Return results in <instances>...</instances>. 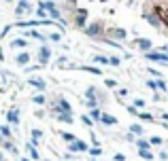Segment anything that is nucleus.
<instances>
[{
  "mask_svg": "<svg viewBox=\"0 0 168 161\" xmlns=\"http://www.w3.org/2000/svg\"><path fill=\"white\" fill-rule=\"evenodd\" d=\"M41 4L47 9V13H49V17H51L53 21H58L62 28H66V19L62 17V11L58 9V4H55L53 0H45V2H41Z\"/></svg>",
  "mask_w": 168,
  "mask_h": 161,
  "instance_id": "1",
  "label": "nucleus"
},
{
  "mask_svg": "<svg viewBox=\"0 0 168 161\" xmlns=\"http://www.w3.org/2000/svg\"><path fill=\"white\" fill-rule=\"evenodd\" d=\"M85 34L89 36V38H102L104 36V23L102 21H94V23H87L85 26Z\"/></svg>",
  "mask_w": 168,
  "mask_h": 161,
  "instance_id": "2",
  "label": "nucleus"
},
{
  "mask_svg": "<svg viewBox=\"0 0 168 161\" xmlns=\"http://www.w3.org/2000/svg\"><path fill=\"white\" fill-rule=\"evenodd\" d=\"M49 59H51V49H49L47 45H43L41 49L36 51V64L43 68V66H47V64H49Z\"/></svg>",
  "mask_w": 168,
  "mask_h": 161,
  "instance_id": "3",
  "label": "nucleus"
},
{
  "mask_svg": "<svg viewBox=\"0 0 168 161\" xmlns=\"http://www.w3.org/2000/svg\"><path fill=\"white\" fill-rule=\"evenodd\" d=\"M104 36L117 42V40H126L128 38V32L124 30V28H111V30H106V32H104Z\"/></svg>",
  "mask_w": 168,
  "mask_h": 161,
  "instance_id": "4",
  "label": "nucleus"
},
{
  "mask_svg": "<svg viewBox=\"0 0 168 161\" xmlns=\"http://www.w3.org/2000/svg\"><path fill=\"white\" fill-rule=\"evenodd\" d=\"M75 26L85 28L87 26V11L85 9H75Z\"/></svg>",
  "mask_w": 168,
  "mask_h": 161,
  "instance_id": "5",
  "label": "nucleus"
},
{
  "mask_svg": "<svg viewBox=\"0 0 168 161\" xmlns=\"http://www.w3.org/2000/svg\"><path fill=\"white\" fill-rule=\"evenodd\" d=\"M68 151L70 153H83V151H89V146H87V142H83V140H75V142H70L68 144Z\"/></svg>",
  "mask_w": 168,
  "mask_h": 161,
  "instance_id": "6",
  "label": "nucleus"
},
{
  "mask_svg": "<svg viewBox=\"0 0 168 161\" xmlns=\"http://www.w3.org/2000/svg\"><path fill=\"white\" fill-rule=\"evenodd\" d=\"M30 11H32V4H30L28 0H19L17 6H15V15H26V13H30Z\"/></svg>",
  "mask_w": 168,
  "mask_h": 161,
  "instance_id": "7",
  "label": "nucleus"
},
{
  "mask_svg": "<svg viewBox=\"0 0 168 161\" xmlns=\"http://www.w3.org/2000/svg\"><path fill=\"white\" fill-rule=\"evenodd\" d=\"M28 85L34 87V89H39V91H45V89H47V80L41 79V77H32V79L28 80Z\"/></svg>",
  "mask_w": 168,
  "mask_h": 161,
  "instance_id": "8",
  "label": "nucleus"
},
{
  "mask_svg": "<svg viewBox=\"0 0 168 161\" xmlns=\"http://www.w3.org/2000/svg\"><path fill=\"white\" fill-rule=\"evenodd\" d=\"M134 47H138L140 51H145V53H147V51H151V49H153V42H151L149 38H136V40H134Z\"/></svg>",
  "mask_w": 168,
  "mask_h": 161,
  "instance_id": "9",
  "label": "nucleus"
},
{
  "mask_svg": "<svg viewBox=\"0 0 168 161\" xmlns=\"http://www.w3.org/2000/svg\"><path fill=\"white\" fill-rule=\"evenodd\" d=\"M30 59H32V55H30L28 51H21V53H17L15 64H17V66H28V64H30Z\"/></svg>",
  "mask_w": 168,
  "mask_h": 161,
  "instance_id": "10",
  "label": "nucleus"
},
{
  "mask_svg": "<svg viewBox=\"0 0 168 161\" xmlns=\"http://www.w3.org/2000/svg\"><path fill=\"white\" fill-rule=\"evenodd\" d=\"M6 121H9V125L17 127V125H19V110H17V108H11L9 115H6Z\"/></svg>",
  "mask_w": 168,
  "mask_h": 161,
  "instance_id": "11",
  "label": "nucleus"
},
{
  "mask_svg": "<svg viewBox=\"0 0 168 161\" xmlns=\"http://www.w3.org/2000/svg\"><path fill=\"white\" fill-rule=\"evenodd\" d=\"M145 19H147L153 28H162V19H160L158 15H153V13H145Z\"/></svg>",
  "mask_w": 168,
  "mask_h": 161,
  "instance_id": "12",
  "label": "nucleus"
},
{
  "mask_svg": "<svg viewBox=\"0 0 168 161\" xmlns=\"http://www.w3.org/2000/svg\"><path fill=\"white\" fill-rule=\"evenodd\" d=\"M0 146H2L4 151H9V153L17 155V151H15V144H13V140H6V138H2V140H0Z\"/></svg>",
  "mask_w": 168,
  "mask_h": 161,
  "instance_id": "13",
  "label": "nucleus"
},
{
  "mask_svg": "<svg viewBox=\"0 0 168 161\" xmlns=\"http://www.w3.org/2000/svg\"><path fill=\"white\" fill-rule=\"evenodd\" d=\"M100 123H104V125H117V117H113V115H109V113H102Z\"/></svg>",
  "mask_w": 168,
  "mask_h": 161,
  "instance_id": "14",
  "label": "nucleus"
},
{
  "mask_svg": "<svg viewBox=\"0 0 168 161\" xmlns=\"http://www.w3.org/2000/svg\"><path fill=\"white\" fill-rule=\"evenodd\" d=\"M11 47H13V49H17V47H19V49H28V40L21 38V36H19V38H13L11 40Z\"/></svg>",
  "mask_w": 168,
  "mask_h": 161,
  "instance_id": "15",
  "label": "nucleus"
},
{
  "mask_svg": "<svg viewBox=\"0 0 168 161\" xmlns=\"http://www.w3.org/2000/svg\"><path fill=\"white\" fill-rule=\"evenodd\" d=\"M58 121H62V123H66V125H73V113H60L58 117H55Z\"/></svg>",
  "mask_w": 168,
  "mask_h": 161,
  "instance_id": "16",
  "label": "nucleus"
},
{
  "mask_svg": "<svg viewBox=\"0 0 168 161\" xmlns=\"http://www.w3.org/2000/svg\"><path fill=\"white\" fill-rule=\"evenodd\" d=\"M28 38H34V40H41V42H45L47 40V36H43L41 32H36V30H28V32H24Z\"/></svg>",
  "mask_w": 168,
  "mask_h": 161,
  "instance_id": "17",
  "label": "nucleus"
},
{
  "mask_svg": "<svg viewBox=\"0 0 168 161\" xmlns=\"http://www.w3.org/2000/svg\"><path fill=\"white\" fill-rule=\"evenodd\" d=\"M26 148L30 151V157H32L34 161H41V153H39V148H36L32 142H28V146H26Z\"/></svg>",
  "mask_w": 168,
  "mask_h": 161,
  "instance_id": "18",
  "label": "nucleus"
},
{
  "mask_svg": "<svg viewBox=\"0 0 168 161\" xmlns=\"http://www.w3.org/2000/svg\"><path fill=\"white\" fill-rule=\"evenodd\" d=\"M130 134H136V136L140 138V136L145 134V129H143V125H140V123H132V125H130Z\"/></svg>",
  "mask_w": 168,
  "mask_h": 161,
  "instance_id": "19",
  "label": "nucleus"
},
{
  "mask_svg": "<svg viewBox=\"0 0 168 161\" xmlns=\"http://www.w3.org/2000/svg\"><path fill=\"white\" fill-rule=\"evenodd\" d=\"M58 134H60V138H62L64 142H68V144L77 140V136H75V134H68V131H58Z\"/></svg>",
  "mask_w": 168,
  "mask_h": 161,
  "instance_id": "20",
  "label": "nucleus"
},
{
  "mask_svg": "<svg viewBox=\"0 0 168 161\" xmlns=\"http://www.w3.org/2000/svg\"><path fill=\"white\" fill-rule=\"evenodd\" d=\"M0 136H2V138H6V140H11V138H13L11 127H9V125H0Z\"/></svg>",
  "mask_w": 168,
  "mask_h": 161,
  "instance_id": "21",
  "label": "nucleus"
},
{
  "mask_svg": "<svg viewBox=\"0 0 168 161\" xmlns=\"http://www.w3.org/2000/svg\"><path fill=\"white\" fill-rule=\"evenodd\" d=\"M30 134H32V140H30V142H32V144L36 146V144H39V140L43 138V131H41V129H36V127H34V129H32Z\"/></svg>",
  "mask_w": 168,
  "mask_h": 161,
  "instance_id": "22",
  "label": "nucleus"
},
{
  "mask_svg": "<svg viewBox=\"0 0 168 161\" xmlns=\"http://www.w3.org/2000/svg\"><path fill=\"white\" fill-rule=\"evenodd\" d=\"M87 117H89L91 121H100V117H102V110H100V108H91V110L87 113Z\"/></svg>",
  "mask_w": 168,
  "mask_h": 161,
  "instance_id": "23",
  "label": "nucleus"
},
{
  "mask_svg": "<svg viewBox=\"0 0 168 161\" xmlns=\"http://www.w3.org/2000/svg\"><path fill=\"white\" fill-rule=\"evenodd\" d=\"M136 146H138V151H149V140H145V138H138L136 140Z\"/></svg>",
  "mask_w": 168,
  "mask_h": 161,
  "instance_id": "24",
  "label": "nucleus"
},
{
  "mask_svg": "<svg viewBox=\"0 0 168 161\" xmlns=\"http://www.w3.org/2000/svg\"><path fill=\"white\" fill-rule=\"evenodd\" d=\"M32 102H34L36 106H45V104H47V98H45L43 93H39V95H34V98H32Z\"/></svg>",
  "mask_w": 168,
  "mask_h": 161,
  "instance_id": "25",
  "label": "nucleus"
},
{
  "mask_svg": "<svg viewBox=\"0 0 168 161\" xmlns=\"http://www.w3.org/2000/svg\"><path fill=\"white\" fill-rule=\"evenodd\" d=\"M47 15H49V13H47V9H45L43 4H39V6H36V17H39V19H45Z\"/></svg>",
  "mask_w": 168,
  "mask_h": 161,
  "instance_id": "26",
  "label": "nucleus"
},
{
  "mask_svg": "<svg viewBox=\"0 0 168 161\" xmlns=\"http://www.w3.org/2000/svg\"><path fill=\"white\" fill-rule=\"evenodd\" d=\"M138 119L140 121H147V123H153V115H151V113H138Z\"/></svg>",
  "mask_w": 168,
  "mask_h": 161,
  "instance_id": "27",
  "label": "nucleus"
},
{
  "mask_svg": "<svg viewBox=\"0 0 168 161\" xmlns=\"http://www.w3.org/2000/svg\"><path fill=\"white\" fill-rule=\"evenodd\" d=\"M155 87H158V91H168V85L164 79H158L155 80Z\"/></svg>",
  "mask_w": 168,
  "mask_h": 161,
  "instance_id": "28",
  "label": "nucleus"
},
{
  "mask_svg": "<svg viewBox=\"0 0 168 161\" xmlns=\"http://www.w3.org/2000/svg\"><path fill=\"white\" fill-rule=\"evenodd\" d=\"M94 62H96V64H102V66H109V57H106V55H96Z\"/></svg>",
  "mask_w": 168,
  "mask_h": 161,
  "instance_id": "29",
  "label": "nucleus"
},
{
  "mask_svg": "<svg viewBox=\"0 0 168 161\" xmlns=\"http://www.w3.org/2000/svg\"><path fill=\"white\" fill-rule=\"evenodd\" d=\"M47 40H51V42H60V40H62V32H51V34L47 36Z\"/></svg>",
  "mask_w": 168,
  "mask_h": 161,
  "instance_id": "30",
  "label": "nucleus"
},
{
  "mask_svg": "<svg viewBox=\"0 0 168 161\" xmlns=\"http://www.w3.org/2000/svg\"><path fill=\"white\" fill-rule=\"evenodd\" d=\"M81 70L91 72V74H102V70H100V68H94V66H81Z\"/></svg>",
  "mask_w": 168,
  "mask_h": 161,
  "instance_id": "31",
  "label": "nucleus"
},
{
  "mask_svg": "<svg viewBox=\"0 0 168 161\" xmlns=\"http://www.w3.org/2000/svg\"><path fill=\"white\" fill-rule=\"evenodd\" d=\"M87 153H89L91 157H100V155H102V148H100V146H91Z\"/></svg>",
  "mask_w": 168,
  "mask_h": 161,
  "instance_id": "32",
  "label": "nucleus"
},
{
  "mask_svg": "<svg viewBox=\"0 0 168 161\" xmlns=\"http://www.w3.org/2000/svg\"><path fill=\"white\" fill-rule=\"evenodd\" d=\"M138 155H140L143 159H147V161L153 159V153H151V151H138Z\"/></svg>",
  "mask_w": 168,
  "mask_h": 161,
  "instance_id": "33",
  "label": "nucleus"
},
{
  "mask_svg": "<svg viewBox=\"0 0 168 161\" xmlns=\"http://www.w3.org/2000/svg\"><path fill=\"white\" fill-rule=\"evenodd\" d=\"M132 106H134V108H136V110H138V108H145V100H140V98H136V100H134V104H132Z\"/></svg>",
  "mask_w": 168,
  "mask_h": 161,
  "instance_id": "34",
  "label": "nucleus"
},
{
  "mask_svg": "<svg viewBox=\"0 0 168 161\" xmlns=\"http://www.w3.org/2000/svg\"><path fill=\"white\" fill-rule=\"evenodd\" d=\"M104 85H106L109 89H115V87H117V80H115V79H106V80H104Z\"/></svg>",
  "mask_w": 168,
  "mask_h": 161,
  "instance_id": "35",
  "label": "nucleus"
},
{
  "mask_svg": "<svg viewBox=\"0 0 168 161\" xmlns=\"http://www.w3.org/2000/svg\"><path fill=\"white\" fill-rule=\"evenodd\" d=\"M81 123H83V125H87V127H91V125H94V121L89 119L87 115H83V117H81Z\"/></svg>",
  "mask_w": 168,
  "mask_h": 161,
  "instance_id": "36",
  "label": "nucleus"
},
{
  "mask_svg": "<svg viewBox=\"0 0 168 161\" xmlns=\"http://www.w3.org/2000/svg\"><path fill=\"white\" fill-rule=\"evenodd\" d=\"M149 144H155V146H160V144H162V138H160V136H153V138L149 140Z\"/></svg>",
  "mask_w": 168,
  "mask_h": 161,
  "instance_id": "37",
  "label": "nucleus"
},
{
  "mask_svg": "<svg viewBox=\"0 0 168 161\" xmlns=\"http://www.w3.org/2000/svg\"><path fill=\"white\" fill-rule=\"evenodd\" d=\"M109 64H111V66H119L121 59H119V57H109Z\"/></svg>",
  "mask_w": 168,
  "mask_h": 161,
  "instance_id": "38",
  "label": "nucleus"
},
{
  "mask_svg": "<svg viewBox=\"0 0 168 161\" xmlns=\"http://www.w3.org/2000/svg\"><path fill=\"white\" fill-rule=\"evenodd\" d=\"M41 66L39 64H34V66H26V72H34V70H39Z\"/></svg>",
  "mask_w": 168,
  "mask_h": 161,
  "instance_id": "39",
  "label": "nucleus"
},
{
  "mask_svg": "<svg viewBox=\"0 0 168 161\" xmlns=\"http://www.w3.org/2000/svg\"><path fill=\"white\" fill-rule=\"evenodd\" d=\"M147 87H149V89H153V91H158V87H155V80H147Z\"/></svg>",
  "mask_w": 168,
  "mask_h": 161,
  "instance_id": "40",
  "label": "nucleus"
},
{
  "mask_svg": "<svg viewBox=\"0 0 168 161\" xmlns=\"http://www.w3.org/2000/svg\"><path fill=\"white\" fill-rule=\"evenodd\" d=\"M128 113H130V115H136V117H138V110H136L134 106H128Z\"/></svg>",
  "mask_w": 168,
  "mask_h": 161,
  "instance_id": "41",
  "label": "nucleus"
},
{
  "mask_svg": "<svg viewBox=\"0 0 168 161\" xmlns=\"http://www.w3.org/2000/svg\"><path fill=\"white\" fill-rule=\"evenodd\" d=\"M117 95H119V98H126V95H128V89H119V91H117Z\"/></svg>",
  "mask_w": 168,
  "mask_h": 161,
  "instance_id": "42",
  "label": "nucleus"
},
{
  "mask_svg": "<svg viewBox=\"0 0 168 161\" xmlns=\"http://www.w3.org/2000/svg\"><path fill=\"white\" fill-rule=\"evenodd\" d=\"M149 72H151V74H153V77H158V79H160V77H162V74H160V72H158V70H155V68H149Z\"/></svg>",
  "mask_w": 168,
  "mask_h": 161,
  "instance_id": "43",
  "label": "nucleus"
},
{
  "mask_svg": "<svg viewBox=\"0 0 168 161\" xmlns=\"http://www.w3.org/2000/svg\"><path fill=\"white\" fill-rule=\"evenodd\" d=\"M115 161H126V157H124L121 153H117V155H115Z\"/></svg>",
  "mask_w": 168,
  "mask_h": 161,
  "instance_id": "44",
  "label": "nucleus"
},
{
  "mask_svg": "<svg viewBox=\"0 0 168 161\" xmlns=\"http://www.w3.org/2000/svg\"><path fill=\"white\" fill-rule=\"evenodd\" d=\"M162 53H166V55H168V45H164V47H162Z\"/></svg>",
  "mask_w": 168,
  "mask_h": 161,
  "instance_id": "45",
  "label": "nucleus"
},
{
  "mask_svg": "<svg viewBox=\"0 0 168 161\" xmlns=\"http://www.w3.org/2000/svg\"><path fill=\"white\" fill-rule=\"evenodd\" d=\"M66 2H68L70 6H75V4H77V0H66Z\"/></svg>",
  "mask_w": 168,
  "mask_h": 161,
  "instance_id": "46",
  "label": "nucleus"
},
{
  "mask_svg": "<svg viewBox=\"0 0 168 161\" xmlns=\"http://www.w3.org/2000/svg\"><path fill=\"white\" fill-rule=\"evenodd\" d=\"M0 59H2V62H4V53H2V49H0Z\"/></svg>",
  "mask_w": 168,
  "mask_h": 161,
  "instance_id": "47",
  "label": "nucleus"
},
{
  "mask_svg": "<svg viewBox=\"0 0 168 161\" xmlns=\"http://www.w3.org/2000/svg\"><path fill=\"white\" fill-rule=\"evenodd\" d=\"M89 161H96V157H91V159H89Z\"/></svg>",
  "mask_w": 168,
  "mask_h": 161,
  "instance_id": "48",
  "label": "nucleus"
},
{
  "mask_svg": "<svg viewBox=\"0 0 168 161\" xmlns=\"http://www.w3.org/2000/svg\"><path fill=\"white\" fill-rule=\"evenodd\" d=\"M21 161H30V159H26V157H24V159H21Z\"/></svg>",
  "mask_w": 168,
  "mask_h": 161,
  "instance_id": "49",
  "label": "nucleus"
},
{
  "mask_svg": "<svg viewBox=\"0 0 168 161\" xmlns=\"http://www.w3.org/2000/svg\"><path fill=\"white\" fill-rule=\"evenodd\" d=\"M4 2H13V0H4Z\"/></svg>",
  "mask_w": 168,
  "mask_h": 161,
  "instance_id": "50",
  "label": "nucleus"
},
{
  "mask_svg": "<svg viewBox=\"0 0 168 161\" xmlns=\"http://www.w3.org/2000/svg\"><path fill=\"white\" fill-rule=\"evenodd\" d=\"M100 2H106V0H100Z\"/></svg>",
  "mask_w": 168,
  "mask_h": 161,
  "instance_id": "51",
  "label": "nucleus"
}]
</instances>
